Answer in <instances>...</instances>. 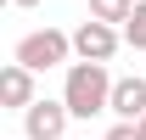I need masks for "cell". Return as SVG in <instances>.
<instances>
[{
	"label": "cell",
	"instance_id": "obj_1",
	"mask_svg": "<svg viewBox=\"0 0 146 140\" xmlns=\"http://www.w3.org/2000/svg\"><path fill=\"white\" fill-rule=\"evenodd\" d=\"M112 79L107 62H90V56H79V62H68V84H62V101H68L73 118H96V112H107L112 106Z\"/></svg>",
	"mask_w": 146,
	"mask_h": 140
},
{
	"label": "cell",
	"instance_id": "obj_2",
	"mask_svg": "<svg viewBox=\"0 0 146 140\" xmlns=\"http://www.w3.org/2000/svg\"><path fill=\"white\" fill-rule=\"evenodd\" d=\"M17 62H28L34 73H45V67H62L73 56V34H62V28H34V34H23L17 39Z\"/></svg>",
	"mask_w": 146,
	"mask_h": 140
},
{
	"label": "cell",
	"instance_id": "obj_3",
	"mask_svg": "<svg viewBox=\"0 0 146 140\" xmlns=\"http://www.w3.org/2000/svg\"><path fill=\"white\" fill-rule=\"evenodd\" d=\"M118 45H124V28L107 17H84L79 28H73V56H90V62H112L118 56Z\"/></svg>",
	"mask_w": 146,
	"mask_h": 140
},
{
	"label": "cell",
	"instance_id": "obj_4",
	"mask_svg": "<svg viewBox=\"0 0 146 140\" xmlns=\"http://www.w3.org/2000/svg\"><path fill=\"white\" fill-rule=\"evenodd\" d=\"M68 101H28L23 106V135L28 140H62L68 135Z\"/></svg>",
	"mask_w": 146,
	"mask_h": 140
},
{
	"label": "cell",
	"instance_id": "obj_5",
	"mask_svg": "<svg viewBox=\"0 0 146 140\" xmlns=\"http://www.w3.org/2000/svg\"><path fill=\"white\" fill-rule=\"evenodd\" d=\"M0 101L11 106V112H23L28 101H39V95H34V67H28V62L11 56V62L0 67Z\"/></svg>",
	"mask_w": 146,
	"mask_h": 140
},
{
	"label": "cell",
	"instance_id": "obj_6",
	"mask_svg": "<svg viewBox=\"0 0 146 140\" xmlns=\"http://www.w3.org/2000/svg\"><path fill=\"white\" fill-rule=\"evenodd\" d=\"M112 118H129V123H141L146 118V79H118L112 84V106H107Z\"/></svg>",
	"mask_w": 146,
	"mask_h": 140
},
{
	"label": "cell",
	"instance_id": "obj_7",
	"mask_svg": "<svg viewBox=\"0 0 146 140\" xmlns=\"http://www.w3.org/2000/svg\"><path fill=\"white\" fill-rule=\"evenodd\" d=\"M124 45L129 51H146V0H135V11L124 22Z\"/></svg>",
	"mask_w": 146,
	"mask_h": 140
},
{
	"label": "cell",
	"instance_id": "obj_8",
	"mask_svg": "<svg viewBox=\"0 0 146 140\" xmlns=\"http://www.w3.org/2000/svg\"><path fill=\"white\" fill-rule=\"evenodd\" d=\"M129 11H135V0H90V17H107V22H118V28L129 22Z\"/></svg>",
	"mask_w": 146,
	"mask_h": 140
},
{
	"label": "cell",
	"instance_id": "obj_9",
	"mask_svg": "<svg viewBox=\"0 0 146 140\" xmlns=\"http://www.w3.org/2000/svg\"><path fill=\"white\" fill-rule=\"evenodd\" d=\"M107 140H141V123H129V118H118L107 129Z\"/></svg>",
	"mask_w": 146,
	"mask_h": 140
},
{
	"label": "cell",
	"instance_id": "obj_10",
	"mask_svg": "<svg viewBox=\"0 0 146 140\" xmlns=\"http://www.w3.org/2000/svg\"><path fill=\"white\" fill-rule=\"evenodd\" d=\"M11 6H23V11H28V6H39V0H11Z\"/></svg>",
	"mask_w": 146,
	"mask_h": 140
},
{
	"label": "cell",
	"instance_id": "obj_11",
	"mask_svg": "<svg viewBox=\"0 0 146 140\" xmlns=\"http://www.w3.org/2000/svg\"><path fill=\"white\" fill-rule=\"evenodd\" d=\"M141 140H146V118H141Z\"/></svg>",
	"mask_w": 146,
	"mask_h": 140
}]
</instances>
